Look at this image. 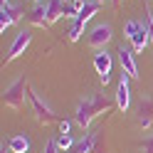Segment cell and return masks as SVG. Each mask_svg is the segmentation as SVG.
I'll use <instances>...</instances> for the list:
<instances>
[{"label": "cell", "mask_w": 153, "mask_h": 153, "mask_svg": "<svg viewBox=\"0 0 153 153\" xmlns=\"http://www.w3.org/2000/svg\"><path fill=\"white\" fill-rule=\"evenodd\" d=\"M123 35H126V40L131 42L133 47V52H143L146 50V45L151 42V37H148V30H146V22H141V20H128L126 25H123Z\"/></svg>", "instance_id": "cell-3"}, {"label": "cell", "mask_w": 153, "mask_h": 153, "mask_svg": "<svg viewBox=\"0 0 153 153\" xmlns=\"http://www.w3.org/2000/svg\"><path fill=\"white\" fill-rule=\"evenodd\" d=\"M7 148H10V153H30V138L25 133H17L7 141Z\"/></svg>", "instance_id": "cell-14"}, {"label": "cell", "mask_w": 153, "mask_h": 153, "mask_svg": "<svg viewBox=\"0 0 153 153\" xmlns=\"http://www.w3.org/2000/svg\"><path fill=\"white\" fill-rule=\"evenodd\" d=\"M111 3H114V7H116V10H119V5H121V0H111Z\"/></svg>", "instance_id": "cell-23"}, {"label": "cell", "mask_w": 153, "mask_h": 153, "mask_svg": "<svg viewBox=\"0 0 153 153\" xmlns=\"http://www.w3.org/2000/svg\"><path fill=\"white\" fill-rule=\"evenodd\" d=\"M45 153H62L59 146H57V138H50V141L45 143Z\"/></svg>", "instance_id": "cell-19"}, {"label": "cell", "mask_w": 153, "mask_h": 153, "mask_svg": "<svg viewBox=\"0 0 153 153\" xmlns=\"http://www.w3.org/2000/svg\"><path fill=\"white\" fill-rule=\"evenodd\" d=\"M111 109H114V101L111 99L101 97V94H91V97L79 101V106H76V111H74V121H76L79 128H89V123L97 119L99 114L111 111Z\"/></svg>", "instance_id": "cell-1"}, {"label": "cell", "mask_w": 153, "mask_h": 153, "mask_svg": "<svg viewBox=\"0 0 153 153\" xmlns=\"http://www.w3.org/2000/svg\"><path fill=\"white\" fill-rule=\"evenodd\" d=\"M27 89H30V84L25 82V76H17L10 87L5 89V94H3V104H5L7 109H13V111H20V109L25 106Z\"/></svg>", "instance_id": "cell-2"}, {"label": "cell", "mask_w": 153, "mask_h": 153, "mask_svg": "<svg viewBox=\"0 0 153 153\" xmlns=\"http://www.w3.org/2000/svg\"><path fill=\"white\" fill-rule=\"evenodd\" d=\"M138 123H141V128H151L153 126V99L151 97H143L138 101Z\"/></svg>", "instance_id": "cell-11"}, {"label": "cell", "mask_w": 153, "mask_h": 153, "mask_svg": "<svg viewBox=\"0 0 153 153\" xmlns=\"http://www.w3.org/2000/svg\"><path fill=\"white\" fill-rule=\"evenodd\" d=\"M27 101H30V106H32V111H35V119L40 121L42 126H52V123H59V121H62V119L57 116V114H54L50 106H47V104H45L40 97H37V94H35L32 87L27 89Z\"/></svg>", "instance_id": "cell-4"}, {"label": "cell", "mask_w": 153, "mask_h": 153, "mask_svg": "<svg viewBox=\"0 0 153 153\" xmlns=\"http://www.w3.org/2000/svg\"><path fill=\"white\" fill-rule=\"evenodd\" d=\"M22 17V5L10 3V5H0V32H5L10 25H15Z\"/></svg>", "instance_id": "cell-9"}, {"label": "cell", "mask_w": 153, "mask_h": 153, "mask_svg": "<svg viewBox=\"0 0 153 153\" xmlns=\"http://www.w3.org/2000/svg\"><path fill=\"white\" fill-rule=\"evenodd\" d=\"M74 143H76V141L69 136V133H59V136H57V146H59V151H62V153L72 151V148H74Z\"/></svg>", "instance_id": "cell-16"}, {"label": "cell", "mask_w": 153, "mask_h": 153, "mask_svg": "<svg viewBox=\"0 0 153 153\" xmlns=\"http://www.w3.org/2000/svg\"><path fill=\"white\" fill-rule=\"evenodd\" d=\"M138 146H141V151H143V153H153V136L143 138V141L138 143Z\"/></svg>", "instance_id": "cell-20"}, {"label": "cell", "mask_w": 153, "mask_h": 153, "mask_svg": "<svg viewBox=\"0 0 153 153\" xmlns=\"http://www.w3.org/2000/svg\"><path fill=\"white\" fill-rule=\"evenodd\" d=\"M30 40H32V32L30 30H20L17 32V37H15V42L10 45V50H7V57L3 59V64H10L13 59H17L25 50H27V45H30Z\"/></svg>", "instance_id": "cell-8"}, {"label": "cell", "mask_w": 153, "mask_h": 153, "mask_svg": "<svg viewBox=\"0 0 153 153\" xmlns=\"http://www.w3.org/2000/svg\"><path fill=\"white\" fill-rule=\"evenodd\" d=\"M143 22H146V30H148L151 45H153V15H151V7H148V5H146V15H143Z\"/></svg>", "instance_id": "cell-18"}, {"label": "cell", "mask_w": 153, "mask_h": 153, "mask_svg": "<svg viewBox=\"0 0 153 153\" xmlns=\"http://www.w3.org/2000/svg\"><path fill=\"white\" fill-rule=\"evenodd\" d=\"M64 3H69V0H64Z\"/></svg>", "instance_id": "cell-27"}, {"label": "cell", "mask_w": 153, "mask_h": 153, "mask_svg": "<svg viewBox=\"0 0 153 153\" xmlns=\"http://www.w3.org/2000/svg\"><path fill=\"white\" fill-rule=\"evenodd\" d=\"M27 22L32 27H50V17H47V5L45 3H37L30 13H27Z\"/></svg>", "instance_id": "cell-12"}, {"label": "cell", "mask_w": 153, "mask_h": 153, "mask_svg": "<svg viewBox=\"0 0 153 153\" xmlns=\"http://www.w3.org/2000/svg\"><path fill=\"white\" fill-rule=\"evenodd\" d=\"M82 32H84V25H82V22H76V20H72L69 30H67V37H69V42H76V40L82 37Z\"/></svg>", "instance_id": "cell-17"}, {"label": "cell", "mask_w": 153, "mask_h": 153, "mask_svg": "<svg viewBox=\"0 0 153 153\" xmlns=\"http://www.w3.org/2000/svg\"><path fill=\"white\" fill-rule=\"evenodd\" d=\"M0 153H10V148H7L5 143H3V148H0Z\"/></svg>", "instance_id": "cell-22"}, {"label": "cell", "mask_w": 153, "mask_h": 153, "mask_svg": "<svg viewBox=\"0 0 153 153\" xmlns=\"http://www.w3.org/2000/svg\"><path fill=\"white\" fill-rule=\"evenodd\" d=\"M47 17H50V25L57 22L59 17H64V0H47Z\"/></svg>", "instance_id": "cell-15"}, {"label": "cell", "mask_w": 153, "mask_h": 153, "mask_svg": "<svg viewBox=\"0 0 153 153\" xmlns=\"http://www.w3.org/2000/svg\"><path fill=\"white\" fill-rule=\"evenodd\" d=\"M99 7H101V3H97V0H87V3H84V7L79 10V15H76L74 20H76V22H82V25H87L91 17L99 13Z\"/></svg>", "instance_id": "cell-13"}, {"label": "cell", "mask_w": 153, "mask_h": 153, "mask_svg": "<svg viewBox=\"0 0 153 153\" xmlns=\"http://www.w3.org/2000/svg\"><path fill=\"white\" fill-rule=\"evenodd\" d=\"M119 62H121V69H123V74H128L131 79H138V62H136V52L133 50H128V47H119Z\"/></svg>", "instance_id": "cell-7"}, {"label": "cell", "mask_w": 153, "mask_h": 153, "mask_svg": "<svg viewBox=\"0 0 153 153\" xmlns=\"http://www.w3.org/2000/svg\"><path fill=\"white\" fill-rule=\"evenodd\" d=\"M32 3H35V5H37V3H42V0H32Z\"/></svg>", "instance_id": "cell-25"}, {"label": "cell", "mask_w": 153, "mask_h": 153, "mask_svg": "<svg viewBox=\"0 0 153 153\" xmlns=\"http://www.w3.org/2000/svg\"><path fill=\"white\" fill-rule=\"evenodd\" d=\"M97 3H106V0H97Z\"/></svg>", "instance_id": "cell-26"}, {"label": "cell", "mask_w": 153, "mask_h": 153, "mask_svg": "<svg viewBox=\"0 0 153 153\" xmlns=\"http://www.w3.org/2000/svg\"><path fill=\"white\" fill-rule=\"evenodd\" d=\"M128 74L119 76V87H116V109L119 111H128L131 106V89H128Z\"/></svg>", "instance_id": "cell-10"}, {"label": "cell", "mask_w": 153, "mask_h": 153, "mask_svg": "<svg viewBox=\"0 0 153 153\" xmlns=\"http://www.w3.org/2000/svg\"><path fill=\"white\" fill-rule=\"evenodd\" d=\"M111 67H114V62H111V54L106 50H99L97 54H94V69H97L99 82L104 84V87L111 82Z\"/></svg>", "instance_id": "cell-6"}, {"label": "cell", "mask_w": 153, "mask_h": 153, "mask_svg": "<svg viewBox=\"0 0 153 153\" xmlns=\"http://www.w3.org/2000/svg\"><path fill=\"white\" fill-rule=\"evenodd\" d=\"M3 5H10V0H3Z\"/></svg>", "instance_id": "cell-24"}, {"label": "cell", "mask_w": 153, "mask_h": 153, "mask_svg": "<svg viewBox=\"0 0 153 153\" xmlns=\"http://www.w3.org/2000/svg\"><path fill=\"white\" fill-rule=\"evenodd\" d=\"M57 126H59V133H69V131H72V121H69V119H62Z\"/></svg>", "instance_id": "cell-21"}, {"label": "cell", "mask_w": 153, "mask_h": 153, "mask_svg": "<svg viewBox=\"0 0 153 153\" xmlns=\"http://www.w3.org/2000/svg\"><path fill=\"white\" fill-rule=\"evenodd\" d=\"M111 37H114V30H111V25L101 22V25H94L91 30L87 32V42H89V47H97V50H104V45H109V42H111Z\"/></svg>", "instance_id": "cell-5"}]
</instances>
